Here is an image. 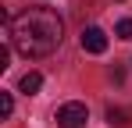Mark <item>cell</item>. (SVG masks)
Masks as SVG:
<instances>
[{
	"label": "cell",
	"instance_id": "3957f363",
	"mask_svg": "<svg viewBox=\"0 0 132 128\" xmlns=\"http://www.w3.org/2000/svg\"><path fill=\"white\" fill-rule=\"evenodd\" d=\"M82 50L86 53H104L107 50V32L96 29V25L93 29H82Z\"/></svg>",
	"mask_w": 132,
	"mask_h": 128
},
{
	"label": "cell",
	"instance_id": "52a82bcc",
	"mask_svg": "<svg viewBox=\"0 0 132 128\" xmlns=\"http://www.w3.org/2000/svg\"><path fill=\"white\" fill-rule=\"evenodd\" d=\"M107 121H111V125H118V128H121V125H125V114L111 107V110H107Z\"/></svg>",
	"mask_w": 132,
	"mask_h": 128
},
{
	"label": "cell",
	"instance_id": "7a4b0ae2",
	"mask_svg": "<svg viewBox=\"0 0 132 128\" xmlns=\"http://www.w3.org/2000/svg\"><path fill=\"white\" fill-rule=\"evenodd\" d=\"M54 121L61 128H82L89 121V110H86V103H64V107H57V114H54Z\"/></svg>",
	"mask_w": 132,
	"mask_h": 128
},
{
	"label": "cell",
	"instance_id": "6da1fadb",
	"mask_svg": "<svg viewBox=\"0 0 132 128\" xmlns=\"http://www.w3.org/2000/svg\"><path fill=\"white\" fill-rule=\"evenodd\" d=\"M4 32L22 57H46L64 39V21L54 7H29L11 25H4Z\"/></svg>",
	"mask_w": 132,
	"mask_h": 128
},
{
	"label": "cell",
	"instance_id": "277c9868",
	"mask_svg": "<svg viewBox=\"0 0 132 128\" xmlns=\"http://www.w3.org/2000/svg\"><path fill=\"white\" fill-rule=\"evenodd\" d=\"M18 89H22L25 96L39 93V89H43V75H39V71H25V75H22V82H18Z\"/></svg>",
	"mask_w": 132,
	"mask_h": 128
},
{
	"label": "cell",
	"instance_id": "5b68a950",
	"mask_svg": "<svg viewBox=\"0 0 132 128\" xmlns=\"http://www.w3.org/2000/svg\"><path fill=\"white\" fill-rule=\"evenodd\" d=\"M11 114H14V100H11V93H0V117L7 121Z\"/></svg>",
	"mask_w": 132,
	"mask_h": 128
},
{
	"label": "cell",
	"instance_id": "8992f818",
	"mask_svg": "<svg viewBox=\"0 0 132 128\" xmlns=\"http://www.w3.org/2000/svg\"><path fill=\"white\" fill-rule=\"evenodd\" d=\"M114 36H121V39H132V18H121L114 25Z\"/></svg>",
	"mask_w": 132,
	"mask_h": 128
}]
</instances>
